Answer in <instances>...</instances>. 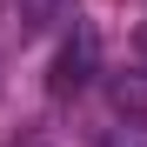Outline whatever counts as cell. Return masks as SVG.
<instances>
[{
	"instance_id": "3",
	"label": "cell",
	"mask_w": 147,
	"mask_h": 147,
	"mask_svg": "<svg viewBox=\"0 0 147 147\" xmlns=\"http://www.w3.org/2000/svg\"><path fill=\"white\" fill-rule=\"evenodd\" d=\"M54 13H60V0H20V20H27V34H40Z\"/></svg>"
},
{
	"instance_id": "1",
	"label": "cell",
	"mask_w": 147,
	"mask_h": 147,
	"mask_svg": "<svg viewBox=\"0 0 147 147\" xmlns=\"http://www.w3.org/2000/svg\"><path fill=\"white\" fill-rule=\"evenodd\" d=\"M94 80V27H74L60 40V54H54V74H47V94L54 100H67V94H80Z\"/></svg>"
},
{
	"instance_id": "4",
	"label": "cell",
	"mask_w": 147,
	"mask_h": 147,
	"mask_svg": "<svg viewBox=\"0 0 147 147\" xmlns=\"http://www.w3.org/2000/svg\"><path fill=\"white\" fill-rule=\"evenodd\" d=\"M94 147H147V134H140V127H127V134H120V127H100Z\"/></svg>"
},
{
	"instance_id": "5",
	"label": "cell",
	"mask_w": 147,
	"mask_h": 147,
	"mask_svg": "<svg viewBox=\"0 0 147 147\" xmlns=\"http://www.w3.org/2000/svg\"><path fill=\"white\" fill-rule=\"evenodd\" d=\"M134 67L147 74V20H140V27H134Z\"/></svg>"
},
{
	"instance_id": "2",
	"label": "cell",
	"mask_w": 147,
	"mask_h": 147,
	"mask_svg": "<svg viewBox=\"0 0 147 147\" xmlns=\"http://www.w3.org/2000/svg\"><path fill=\"white\" fill-rule=\"evenodd\" d=\"M107 94H114V107H120V114H147V80H114Z\"/></svg>"
}]
</instances>
